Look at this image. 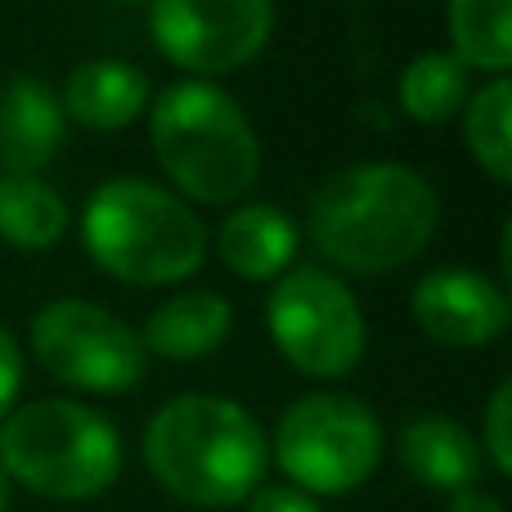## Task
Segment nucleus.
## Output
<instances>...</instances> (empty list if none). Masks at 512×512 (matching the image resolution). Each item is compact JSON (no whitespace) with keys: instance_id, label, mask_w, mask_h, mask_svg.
I'll list each match as a JSON object with an SVG mask.
<instances>
[{"instance_id":"obj_1","label":"nucleus","mask_w":512,"mask_h":512,"mask_svg":"<svg viewBox=\"0 0 512 512\" xmlns=\"http://www.w3.org/2000/svg\"><path fill=\"white\" fill-rule=\"evenodd\" d=\"M144 463L180 504L234 508L261 490L270 441L239 400L176 396L144 427Z\"/></svg>"},{"instance_id":"obj_2","label":"nucleus","mask_w":512,"mask_h":512,"mask_svg":"<svg viewBox=\"0 0 512 512\" xmlns=\"http://www.w3.org/2000/svg\"><path fill=\"white\" fill-rule=\"evenodd\" d=\"M436 194L414 167L355 162L310 198V239L324 256L360 274L414 261L436 230Z\"/></svg>"},{"instance_id":"obj_3","label":"nucleus","mask_w":512,"mask_h":512,"mask_svg":"<svg viewBox=\"0 0 512 512\" xmlns=\"http://www.w3.org/2000/svg\"><path fill=\"white\" fill-rule=\"evenodd\" d=\"M0 472L41 499H95L122 477V436L81 400H32L0 423Z\"/></svg>"},{"instance_id":"obj_4","label":"nucleus","mask_w":512,"mask_h":512,"mask_svg":"<svg viewBox=\"0 0 512 512\" xmlns=\"http://www.w3.org/2000/svg\"><path fill=\"white\" fill-rule=\"evenodd\" d=\"M153 158L194 203L225 207L243 198L261 167L252 122L221 86L180 81L153 104Z\"/></svg>"},{"instance_id":"obj_5","label":"nucleus","mask_w":512,"mask_h":512,"mask_svg":"<svg viewBox=\"0 0 512 512\" xmlns=\"http://www.w3.org/2000/svg\"><path fill=\"white\" fill-rule=\"evenodd\" d=\"M86 248L122 283H180L203 265L207 230L189 203L149 180H108L90 194L81 216Z\"/></svg>"},{"instance_id":"obj_6","label":"nucleus","mask_w":512,"mask_h":512,"mask_svg":"<svg viewBox=\"0 0 512 512\" xmlns=\"http://www.w3.org/2000/svg\"><path fill=\"white\" fill-rule=\"evenodd\" d=\"M274 463L301 495H351L382 463V423L364 400L310 391L274 427Z\"/></svg>"},{"instance_id":"obj_7","label":"nucleus","mask_w":512,"mask_h":512,"mask_svg":"<svg viewBox=\"0 0 512 512\" xmlns=\"http://www.w3.org/2000/svg\"><path fill=\"white\" fill-rule=\"evenodd\" d=\"M32 355L54 382L90 391V396H122L144 378V346L131 324L95 301H50L32 319Z\"/></svg>"},{"instance_id":"obj_8","label":"nucleus","mask_w":512,"mask_h":512,"mask_svg":"<svg viewBox=\"0 0 512 512\" xmlns=\"http://www.w3.org/2000/svg\"><path fill=\"white\" fill-rule=\"evenodd\" d=\"M270 333L306 378H342L364 355V315L342 279L324 270H283L270 292Z\"/></svg>"},{"instance_id":"obj_9","label":"nucleus","mask_w":512,"mask_h":512,"mask_svg":"<svg viewBox=\"0 0 512 512\" xmlns=\"http://www.w3.org/2000/svg\"><path fill=\"white\" fill-rule=\"evenodd\" d=\"M153 41L176 68L221 77L265 50L274 0H153Z\"/></svg>"},{"instance_id":"obj_10","label":"nucleus","mask_w":512,"mask_h":512,"mask_svg":"<svg viewBox=\"0 0 512 512\" xmlns=\"http://www.w3.org/2000/svg\"><path fill=\"white\" fill-rule=\"evenodd\" d=\"M508 297L477 270H432L414 288V319L441 346H486L508 328Z\"/></svg>"},{"instance_id":"obj_11","label":"nucleus","mask_w":512,"mask_h":512,"mask_svg":"<svg viewBox=\"0 0 512 512\" xmlns=\"http://www.w3.org/2000/svg\"><path fill=\"white\" fill-rule=\"evenodd\" d=\"M400 463L418 486L445 490V495L481 486V477H486L481 441L445 414H418L400 427Z\"/></svg>"},{"instance_id":"obj_12","label":"nucleus","mask_w":512,"mask_h":512,"mask_svg":"<svg viewBox=\"0 0 512 512\" xmlns=\"http://www.w3.org/2000/svg\"><path fill=\"white\" fill-rule=\"evenodd\" d=\"M63 144V104L45 81L18 77L0 90V162L32 176Z\"/></svg>"},{"instance_id":"obj_13","label":"nucleus","mask_w":512,"mask_h":512,"mask_svg":"<svg viewBox=\"0 0 512 512\" xmlns=\"http://www.w3.org/2000/svg\"><path fill=\"white\" fill-rule=\"evenodd\" d=\"M234 310L221 292H180V297L162 301L149 319H144L140 346L144 355H162V360H203L230 337Z\"/></svg>"},{"instance_id":"obj_14","label":"nucleus","mask_w":512,"mask_h":512,"mask_svg":"<svg viewBox=\"0 0 512 512\" xmlns=\"http://www.w3.org/2000/svg\"><path fill=\"white\" fill-rule=\"evenodd\" d=\"M63 117L90 126V131H117L135 122L149 104V77L122 59H90L72 68L63 86Z\"/></svg>"},{"instance_id":"obj_15","label":"nucleus","mask_w":512,"mask_h":512,"mask_svg":"<svg viewBox=\"0 0 512 512\" xmlns=\"http://www.w3.org/2000/svg\"><path fill=\"white\" fill-rule=\"evenodd\" d=\"M216 248H221V261L239 279L261 283V279H279L292 265L297 230H292V221L274 203H248V207H234L221 221Z\"/></svg>"},{"instance_id":"obj_16","label":"nucleus","mask_w":512,"mask_h":512,"mask_svg":"<svg viewBox=\"0 0 512 512\" xmlns=\"http://www.w3.org/2000/svg\"><path fill=\"white\" fill-rule=\"evenodd\" d=\"M68 230V207L45 180L5 171L0 176V239L23 252L54 248Z\"/></svg>"},{"instance_id":"obj_17","label":"nucleus","mask_w":512,"mask_h":512,"mask_svg":"<svg viewBox=\"0 0 512 512\" xmlns=\"http://www.w3.org/2000/svg\"><path fill=\"white\" fill-rule=\"evenodd\" d=\"M472 68L454 50H423L405 72H400V104L409 117L436 126L450 122L468 104Z\"/></svg>"},{"instance_id":"obj_18","label":"nucleus","mask_w":512,"mask_h":512,"mask_svg":"<svg viewBox=\"0 0 512 512\" xmlns=\"http://www.w3.org/2000/svg\"><path fill=\"white\" fill-rule=\"evenodd\" d=\"M450 36L454 54L468 68L508 77L512 68V27L508 0H450Z\"/></svg>"},{"instance_id":"obj_19","label":"nucleus","mask_w":512,"mask_h":512,"mask_svg":"<svg viewBox=\"0 0 512 512\" xmlns=\"http://www.w3.org/2000/svg\"><path fill=\"white\" fill-rule=\"evenodd\" d=\"M512 86L508 77H495L486 90L468 99V149L477 153V162L490 171L495 180L512 176Z\"/></svg>"},{"instance_id":"obj_20","label":"nucleus","mask_w":512,"mask_h":512,"mask_svg":"<svg viewBox=\"0 0 512 512\" xmlns=\"http://www.w3.org/2000/svg\"><path fill=\"white\" fill-rule=\"evenodd\" d=\"M481 454L490 459V468L499 477H512V382L508 378L499 382L486 405V441H481Z\"/></svg>"},{"instance_id":"obj_21","label":"nucleus","mask_w":512,"mask_h":512,"mask_svg":"<svg viewBox=\"0 0 512 512\" xmlns=\"http://www.w3.org/2000/svg\"><path fill=\"white\" fill-rule=\"evenodd\" d=\"M18 387H23V355H18V342L9 337V328H0V423L14 409Z\"/></svg>"},{"instance_id":"obj_22","label":"nucleus","mask_w":512,"mask_h":512,"mask_svg":"<svg viewBox=\"0 0 512 512\" xmlns=\"http://www.w3.org/2000/svg\"><path fill=\"white\" fill-rule=\"evenodd\" d=\"M243 508L248 512H324L315 499L292 490V486H261Z\"/></svg>"},{"instance_id":"obj_23","label":"nucleus","mask_w":512,"mask_h":512,"mask_svg":"<svg viewBox=\"0 0 512 512\" xmlns=\"http://www.w3.org/2000/svg\"><path fill=\"white\" fill-rule=\"evenodd\" d=\"M450 512H504V504H499L490 490L468 486V490H459V495H450Z\"/></svg>"},{"instance_id":"obj_24","label":"nucleus","mask_w":512,"mask_h":512,"mask_svg":"<svg viewBox=\"0 0 512 512\" xmlns=\"http://www.w3.org/2000/svg\"><path fill=\"white\" fill-rule=\"evenodd\" d=\"M9 499H14V486H9V477L0 472V512H9Z\"/></svg>"},{"instance_id":"obj_25","label":"nucleus","mask_w":512,"mask_h":512,"mask_svg":"<svg viewBox=\"0 0 512 512\" xmlns=\"http://www.w3.org/2000/svg\"><path fill=\"white\" fill-rule=\"evenodd\" d=\"M126 5H135V0H126Z\"/></svg>"}]
</instances>
